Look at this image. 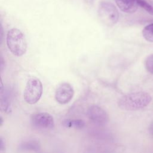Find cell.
<instances>
[{
  "label": "cell",
  "mask_w": 153,
  "mask_h": 153,
  "mask_svg": "<svg viewBox=\"0 0 153 153\" xmlns=\"http://www.w3.org/2000/svg\"><path fill=\"white\" fill-rule=\"evenodd\" d=\"M41 148L40 143L35 140H29L20 143L18 146L19 151L21 152L38 151Z\"/></svg>",
  "instance_id": "9c48e42d"
},
{
  "label": "cell",
  "mask_w": 153,
  "mask_h": 153,
  "mask_svg": "<svg viewBox=\"0 0 153 153\" xmlns=\"http://www.w3.org/2000/svg\"><path fill=\"white\" fill-rule=\"evenodd\" d=\"M137 2L139 7H142L148 13L153 16V6L150 5L145 0H137Z\"/></svg>",
  "instance_id": "4fadbf2b"
},
{
  "label": "cell",
  "mask_w": 153,
  "mask_h": 153,
  "mask_svg": "<svg viewBox=\"0 0 153 153\" xmlns=\"http://www.w3.org/2000/svg\"><path fill=\"white\" fill-rule=\"evenodd\" d=\"M86 1H87L88 3H90L92 2V0H86Z\"/></svg>",
  "instance_id": "ac0fdd59"
},
{
  "label": "cell",
  "mask_w": 153,
  "mask_h": 153,
  "mask_svg": "<svg viewBox=\"0 0 153 153\" xmlns=\"http://www.w3.org/2000/svg\"><path fill=\"white\" fill-rule=\"evenodd\" d=\"M42 84L37 78H29L26 84L23 97L26 103L33 105L37 103L42 94Z\"/></svg>",
  "instance_id": "277c9868"
},
{
  "label": "cell",
  "mask_w": 153,
  "mask_h": 153,
  "mask_svg": "<svg viewBox=\"0 0 153 153\" xmlns=\"http://www.w3.org/2000/svg\"><path fill=\"white\" fill-rule=\"evenodd\" d=\"M63 126L66 128L82 129L85 126V122L81 119H66L62 122Z\"/></svg>",
  "instance_id": "30bf717a"
},
{
  "label": "cell",
  "mask_w": 153,
  "mask_h": 153,
  "mask_svg": "<svg viewBox=\"0 0 153 153\" xmlns=\"http://www.w3.org/2000/svg\"><path fill=\"white\" fill-rule=\"evenodd\" d=\"M119 8L126 13H134L138 8L137 0H115Z\"/></svg>",
  "instance_id": "ba28073f"
},
{
  "label": "cell",
  "mask_w": 153,
  "mask_h": 153,
  "mask_svg": "<svg viewBox=\"0 0 153 153\" xmlns=\"http://www.w3.org/2000/svg\"><path fill=\"white\" fill-rule=\"evenodd\" d=\"M74 90L72 85L68 82L61 83L55 92L56 100L61 105L69 103L72 99Z\"/></svg>",
  "instance_id": "8992f818"
},
{
  "label": "cell",
  "mask_w": 153,
  "mask_h": 153,
  "mask_svg": "<svg viewBox=\"0 0 153 153\" xmlns=\"http://www.w3.org/2000/svg\"><path fill=\"white\" fill-rule=\"evenodd\" d=\"M151 101V96L144 91H137L126 94L118 102V106L126 111H136L146 107Z\"/></svg>",
  "instance_id": "6da1fadb"
},
{
  "label": "cell",
  "mask_w": 153,
  "mask_h": 153,
  "mask_svg": "<svg viewBox=\"0 0 153 153\" xmlns=\"http://www.w3.org/2000/svg\"><path fill=\"white\" fill-rule=\"evenodd\" d=\"M31 123L33 126L38 128L51 129L54 126L53 117L47 112H39L32 115Z\"/></svg>",
  "instance_id": "52a82bcc"
},
{
  "label": "cell",
  "mask_w": 153,
  "mask_h": 153,
  "mask_svg": "<svg viewBox=\"0 0 153 153\" xmlns=\"http://www.w3.org/2000/svg\"><path fill=\"white\" fill-rule=\"evenodd\" d=\"M149 133L151 134V135L152 136H153V121L151 123V124L149 126Z\"/></svg>",
  "instance_id": "2e32d148"
},
{
  "label": "cell",
  "mask_w": 153,
  "mask_h": 153,
  "mask_svg": "<svg viewBox=\"0 0 153 153\" xmlns=\"http://www.w3.org/2000/svg\"><path fill=\"white\" fill-rule=\"evenodd\" d=\"M142 35L146 41L153 42V23L149 24L143 28Z\"/></svg>",
  "instance_id": "8fae6325"
},
{
  "label": "cell",
  "mask_w": 153,
  "mask_h": 153,
  "mask_svg": "<svg viewBox=\"0 0 153 153\" xmlns=\"http://www.w3.org/2000/svg\"><path fill=\"white\" fill-rule=\"evenodd\" d=\"M146 69L151 74H153V54L149 55L145 60Z\"/></svg>",
  "instance_id": "5bb4252c"
},
{
  "label": "cell",
  "mask_w": 153,
  "mask_h": 153,
  "mask_svg": "<svg viewBox=\"0 0 153 153\" xmlns=\"http://www.w3.org/2000/svg\"><path fill=\"white\" fill-rule=\"evenodd\" d=\"M88 118L94 124L97 125H105L109 121V116L107 112L102 108L97 105H92L87 109Z\"/></svg>",
  "instance_id": "5b68a950"
},
{
  "label": "cell",
  "mask_w": 153,
  "mask_h": 153,
  "mask_svg": "<svg viewBox=\"0 0 153 153\" xmlns=\"http://www.w3.org/2000/svg\"><path fill=\"white\" fill-rule=\"evenodd\" d=\"M5 143L4 142L3 140V139L2 138H1L0 139V149L1 151H4L5 150Z\"/></svg>",
  "instance_id": "9a60e30c"
},
{
  "label": "cell",
  "mask_w": 153,
  "mask_h": 153,
  "mask_svg": "<svg viewBox=\"0 0 153 153\" xmlns=\"http://www.w3.org/2000/svg\"><path fill=\"white\" fill-rule=\"evenodd\" d=\"M6 41L8 48L13 55L20 57L25 54L27 42L24 34L19 29L13 28L8 30Z\"/></svg>",
  "instance_id": "7a4b0ae2"
},
{
  "label": "cell",
  "mask_w": 153,
  "mask_h": 153,
  "mask_svg": "<svg viewBox=\"0 0 153 153\" xmlns=\"http://www.w3.org/2000/svg\"><path fill=\"white\" fill-rule=\"evenodd\" d=\"M98 17L100 21L107 26L115 25L119 19V13L115 6L109 2L102 1L98 7Z\"/></svg>",
  "instance_id": "3957f363"
},
{
  "label": "cell",
  "mask_w": 153,
  "mask_h": 153,
  "mask_svg": "<svg viewBox=\"0 0 153 153\" xmlns=\"http://www.w3.org/2000/svg\"><path fill=\"white\" fill-rule=\"evenodd\" d=\"M0 121H1V126H2V122H3V119H2V117H0Z\"/></svg>",
  "instance_id": "e0dca14e"
},
{
  "label": "cell",
  "mask_w": 153,
  "mask_h": 153,
  "mask_svg": "<svg viewBox=\"0 0 153 153\" xmlns=\"http://www.w3.org/2000/svg\"><path fill=\"white\" fill-rule=\"evenodd\" d=\"M0 106L2 111L6 113H9L11 111V108L8 99L2 92H1V99H0Z\"/></svg>",
  "instance_id": "7c38bea8"
}]
</instances>
